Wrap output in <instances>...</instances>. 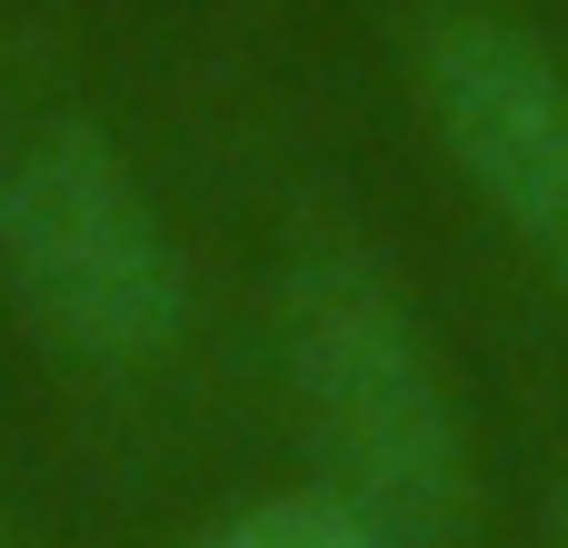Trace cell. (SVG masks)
Instances as JSON below:
<instances>
[{
    "mask_svg": "<svg viewBox=\"0 0 568 548\" xmlns=\"http://www.w3.org/2000/svg\"><path fill=\"white\" fill-rule=\"evenodd\" d=\"M0 290L80 369L130 379L190 329V260L140 180V160L80 120L40 110L0 140Z\"/></svg>",
    "mask_w": 568,
    "mask_h": 548,
    "instance_id": "cell-2",
    "label": "cell"
},
{
    "mask_svg": "<svg viewBox=\"0 0 568 548\" xmlns=\"http://www.w3.org/2000/svg\"><path fill=\"white\" fill-rule=\"evenodd\" d=\"M200 548H409V539H399L379 509H359L349 489L310 479V489H270V499L230 509Z\"/></svg>",
    "mask_w": 568,
    "mask_h": 548,
    "instance_id": "cell-4",
    "label": "cell"
},
{
    "mask_svg": "<svg viewBox=\"0 0 568 548\" xmlns=\"http://www.w3.org/2000/svg\"><path fill=\"white\" fill-rule=\"evenodd\" d=\"M0 548H30V539H20V529H10V519H0Z\"/></svg>",
    "mask_w": 568,
    "mask_h": 548,
    "instance_id": "cell-6",
    "label": "cell"
},
{
    "mask_svg": "<svg viewBox=\"0 0 568 548\" xmlns=\"http://www.w3.org/2000/svg\"><path fill=\"white\" fill-rule=\"evenodd\" d=\"M419 120L459 190L568 300V60L509 10H439L419 30Z\"/></svg>",
    "mask_w": 568,
    "mask_h": 548,
    "instance_id": "cell-3",
    "label": "cell"
},
{
    "mask_svg": "<svg viewBox=\"0 0 568 548\" xmlns=\"http://www.w3.org/2000/svg\"><path fill=\"white\" fill-rule=\"evenodd\" d=\"M280 369L290 409L359 509H379L399 539H449L469 519L479 459H469V409L459 379L419 319V300L369 260V250H300L280 280Z\"/></svg>",
    "mask_w": 568,
    "mask_h": 548,
    "instance_id": "cell-1",
    "label": "cell"
},
{
    "mask_svg": "<svg viewBox=\"0 0 568 548\" xmlns=\"http://www.w3.org/2000/svg\"><path fill=\"white\" fill-rule=\"evenodd\" d=\"M549 548H568V479H559V499H549Z\"/></svg>",
    "mask_w": 568,
    "mask_h": 548,
    "instance_id": "cell-5",
    "label": "cell"
}]
</instances>
